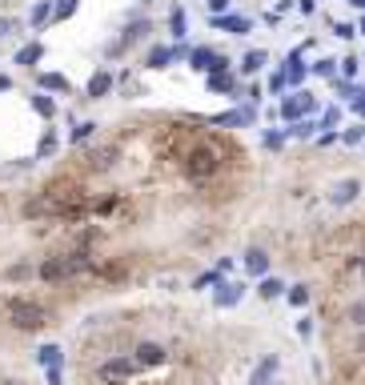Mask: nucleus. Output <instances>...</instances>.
<instances>
[{
    "mask_svg": "<svg viewBox=\"0 0 365 385\" xmlns=\"http://www.w3.org/2000/svg\"><path fill=\"white\" fill-rule=\"evenodd\" d=\"M265 64H269V57H265L261 49L245 52V57H241V76H257V73L265 69Z\"/></svg>",
    "mask_w": 365,
    "mask_h": 385,
    "instance_id": "nucleus-18",
    "label": "nucleus"
},
{
    "mask_svg": "<svg viewBox=\"0 0 365 385\" xmlns=\"http://www.w3.org/2000/svg\"><path fill=\"white\" fill-rule=\"evenodd\" d=\"M337 121H341V109H337V105H329V109L321 112V121H317V124H321V129H329V133H333V124H337Z\"/></svg>",
    "mask_w": 365,
    "mask_h": 385,
    "instance_id": "nucleus-39",
    "label": "nucleus"
},
{
    "mask_svg": "<svg viewBox=\"0 0 365 385\" xmlns=\"http://www.w3.org/2000/svg\"><path fill=\"white\" fill-rule=\"evenodd\" d=\"M152 32V20L149 16H137V20H128L125 25V32H121V40L116 45H109V57H121V52H128L133 45H140V40Z\"/></svg>",
    "mask_w": 365,
    "mask_h": 385,
    "instance_id": "nucleus-5",
    "label": "nucleus"
},
{
    "mask_svg": "<svg viewBox=\"0 0 365 385\" xmlns=\"http://www.w3.org/2000/svg\"><path fill=\"white\" fill-rule=\"evenodd\" d=\"M277 369H281V357L277 353H265L257 365H253V373H249V385H269L273 377H277Z\"/></svg>",
    "mask_w": 365,
    "mask_h": 385,
    "instance_id": "nucleus-10",
    "label": "nucleus"
},
{
    "mask_svg": "<svg viewBox=\"0 0 365 385\" xmlns=\"http://www.w3.org/2000/svg\"><path fill=\"white\" fill-rule=\"evenodd\" d=\"M285 281H281V277H261V285H257V297L261 301H273V297H285Z\"/></svg>",
    "mask_w": 365,
    "mask_h": 385,
    "instance_id": "nucleus-17",
    "label": "nucleus"
},
{
    "mask_svg": "<svg viewBox=\"0 0 365 385\" xmlns=\"http://www.w3.org/2000/svg\"><path fill=\"white\" fill-rule=\"evenodd\" d=\"M113 85H116V76L109 73V69H97V73L88 76V85H85V93L92 100H101V97H109V93H113Z\"/></svg>",
    "mask_w": 365,
    "mask_h": 385,
    "instance_id": "nucleus-12",
    "label": "nucleus"
},
{
    "mask_svg": "<svg viewBox=\"0 0 365 385\" xmlns=\"http://www.w3.org/2000/svg\"><path fill=\"white\" fill-rule=\"evenodd\" d=\"M317 129H321V124L317 121H309V117H305V121H297V124H289V137H301V141H309L317 133Z\"/></svg>",
    "mask_w": 365,
    "mask_h": 385,
    "instance_id": "nucleus-31",
    "label": "nucleus"
},
{
    "mask_svg": "<svg viewBox=\"0 0 365 385\" xmlns=\"http://www.w3.org/2000/svg\"><path fill=\"white\" fill-rule=\"evenodd\" d=\"M169 64H173V45H157V49H149V57H145V69H152V73H161Z\"/></svg>",
    "mask_w": 365,
    "mask_h": 385,
    "instance_id": "nucleus-15",
    "label": "nucleus"
},
{
    "mask_svg": "<svg viewBox=\"0 0 365 385\" xmlns=\"http://www.w3.org/2000/svg\"><path fill=\"white\" fill-rule=\"evenodd\" d=\"M37 85L44 88V93H68V88H73L68 85V76H61V73H40Z\"/></svg>",
    "mask_w": 365,
    "mask_h": 385,
    "instance_id": "nucleus-19",
    "label": "nucleus"
},
{
    "mask_svg": "<svg viewBox=\"0 0 365 385\" xmlns=\"http://www.w3.org/2000/svg\"><path fill=\"white\" fill-rule=\"evenodd\" d=\"M13 20H8V16H0V40H4V37H8V32H13Z\"/></svg>",
    "mask_w": 365,
    "mask_h": 385,
    "instance_id": "nucleus-46",
    "label": "nucleus"
},
{
    "mask_svg": "<svg viewBox=\"0 0 365 385\" xmlns=\"http://www.w3.org/2000/svg\"><path fill=\"white\" fill-rule=\"evenodd\" d=\"M52 153H56V133H44L40 145H37V161H40V157H52Z\"/></svg>",
    "mask_w": 365,
    "mask_h": 385,
    "instance_id": "nucleus-38",
    "label": "nucleus"
},
{
    "mask_svg": "<svg viewBox=\"0 0 365 385\" xmlns=\"http://www.w3.org/2000/svg\"><path fill=\"white\" fill-rule=\"evenodd\" d=\"M257 121V112H253V105H245V109H229V112H217L213 124H229V129H237V124H253Z\"/></svg>",
    "mask_w": 365,
    "mask_h": 385,
    "instance_id": "nucleus-13",
    "label": "nucleus"
},
{
    "mask_svg": "<svg viewBox=\"0 0 365 385\" xmlns=\"http://www.w3.org/2000/svg\"><path fill=\"white\" fill-rule=\"evenodd\" d=\"M285 141H289V129H265V133H261V145H265V149H281Z\"/></svg>",
    "mask_w": 365,
    "mask_h": 385,
    "instance_id": "nucleus-26",
    "label": "nucleus"
},
{
    "mask_svg": "<svg viewBox=\"0 0 365 385\" xmlns=\"http://www.w3.org/2000/svg\"><path fill=\"white\" fill-rule=\"evenodd\" d=\"M133 361H137V369H157V365L169 361V349L157 345V341H140V345L133 349Z\"/></svg>",
    "mask_w": 365,
    "mask_h": 385,
    "instance_id": "nucleus-6",
    "label": "nucleus"
},
{
    "mask_svg": "<svg viewBox=\"0 0 365 385\" xmlns=\"http://www.w3.org/2000/svg\"><path fill=\"white\" fill-rule=\"evenodd\" d=\"M101 381H128L133 373H137V361L133 357H109V361H101Z\"/></svg>",
    "mask_w": 365,
    "mask_h": 385,
    "instance_id": "nucleus-7",
    "label": "nucleus"
},
{
    "mask_svg": "<svg viewBox=\"0 0 365 385\" xmlns=\"http://www.w3.org/2000/svg\"><path fill=\"white\" fill-rule=\"evenodd\" d=\"M341 141H345V145H365V124H361V121L349 124V129L341 133Z\"/></svg>",
    "mask_w": 365,
    "mask_h": 385,
    "instance_id": "nucleus-32",
    "label": "nucleus"
},
{
    "mask_svg": "<svg viewBox=\"0 0 365 385\" xmlns=\"http://www.w3.org/2000/svg\"><path fill=\"white\" fill-rule=\"evenodd\" d=\"M357 197H361V181L357 177H345V181H337V185L329 189V205H337V209L353 205Z\"/></svg>",
    "mask_w": 365,
    "mask_h": 385,
    "instance_id": "nucleus-8",
    "label": "nucleus"
},
{
    "mask_svg": "<svg viewBox=\"0 0 365 385\" xmlns=\"http://www.w3.org/2000/svg\"><path fill=\"white\" fill-rule=\"evenodd\" d=\"M205 8H209V16H225L229 13V0H205Z\"/></svg>",
    "mask_w": 365,
    "mask_h": 385,
    "instance_id": "nucleus-42",
    "label": "nucleus"
},
{
    "mask_svg": "<svg viewBox=\"0 0 365 385\" xmlns=\"http://www.w3.org/2000/svg\"><path fill=\"white\" fill-rule=\"evenodd\" d=\"M333 32H337L341 40H349L353 32H357V28H353V25H337V20H333Z\"/></svg>",
    "mask_w": 365,
    "mask_h": 385,
    "instance_id": "nucleus-45",
    "label": "nucleus"
},
{
    "mask_svg": "<svg viewBox=\"0 0 365 385\" xmlns=\"http://www.w3.org/2000/svg\"><path fill=\"white\" fill-rule=\"evenodd\" d=\"M265 88H269V97H281V93L289 88V81H285V69H273V73H269V81H265Z\"/></svg>",
    "mask_w": 365,
    "mask_h": 385,
    "instance_id": "nucleus-28",
    "label": "nucleus"
},
{
    "mask_svg": "<svg viewBox=\"0 0 365 385\" xmlns=\"http://www.w3.org/2000/svg\"><path fill=\"white\" fill-rule=\"evenodd\" d=\"M297 13H301V16H313L317 13V0H297Z\"/></svg>",
    "mask_w": 365,
    "mask_h": 385,
    "instance_id": "nucleus-44",
    "label": "nucleus"
},
{
    "mask_svg": "<svg viewBox=\"0 0 365 385\" xmlns=\"http://www.w3.org/2000/svg\"><path fill=\"white\" fill-rule=\"evenodd\" d=\"M357 32H361V37H365V16H361V25H357Z\"/></svg>",
    "mask_w": 365,
    "mask_h": 385,
    "instance_id": "nucleus-50",
    "label": "nucleus"
},
{
    "mask_svg": "<svg viewBox=\"0 0 365 385\" xmlns=\"http://www.w3.org/2000/svg\"><path fill=\"white\" fill-rule=\"evenodd\" d=\"M169 32H173V37H176V45H181V40H185V37H189V13H185L181 4H176L173 13H169Z\"/></svg>",
    "mask_w": 365,
    "mask_h": 385,
    "instance_id": "nucleus-16",
    "label": "nucleus"
},
{
    "mask_svg": "<svg viewBox=\"0 0 365 385\" xmlns=\"http://www.w3.org/2000/svg\"><path fill=\"white\" fill-rule=\"evenodd\" d=\"M113 161H116V149H101V153H92V169H109Z\"/></svg>",
    "mask_w": 365,
    "mask_h": 385,
    "instance_id": "nucleus-40",
    "label": "nucleus"
},
{
    "mask_svg": "<svg viewBox=\"0 0 365 385\" xmlns=\"http://www.w3.org/2000/svg\"><path fill=\"white\" fill-rule=\"evenodd\" d=\"M32 109H37L44 121H52V117H56V100L44 97V93H37V97H32Z\"/></svg>",
    "mask_w": 365,
    "mask_h": 385,
    "instance_id": "nucleus-30",
    "label": "nucleus"
},
{
    "mask_svg": "<svg viewBox=\"0 0 365 385\" xmlns=\"http://www.w3.org/2000/svg\"><path fill=\"white\" fill-rule=\"evenodd\" d=\"M80 8V0H52V20H68Z\"/></svg>",
    "mask_w": 365,
    "mask_h": 385,
    "instance_id": "nucleus-29",
    "label": "nucleus"
},
{
    "mask_svg": "<svg viewBox=\"0 0 365 385\" xmlns=\"http://www.w3.org/2000/svg\"><path fill=\"white\" fill-rule=\"evenodd\" d=\"M297 337H301V341H309V337H313V321H309V317H301V321H297Z\"/></svg>",
    "mask_w": 365,
    "mask_h": 385,
    "instance_id": "nucleus-43",
    "label": "nucleus"
},
{
    "mask_svg": "<svg viewBox=\"0 0 365 385\" xmlns=\"http://www.w3.org/2000/svg\"><path fill=\"white\" fill-rule=\"evenodd\" d=\"M313 109H317V97H313V93H305V88H293L289 97L281 100V109H277V112H281V117H285L289 124H297V121H305V117H309Z\"/></svg>",
    "mask_w": 365,
    "mask_h": 385,
    "instance_id": "nucleus-4",
    "label": "nucleus"
},
{
    "mask_svg": "<svg viewBox=\"0 0 365 385\" xmlns=\"http://www.w3.org/2000/svg\"><path fill=\"white\" fill-rule=\"evenodd\" d=\"M357 269H361V277H365V253H361V257H357Z\"/></svg>",
    "mask_w": 365,
    "mask_h": 385,
    "instance_id": "nucleus-48",
    "label": "nucleus"
},
{
    "mask_svg": "<svg viewBox=\"0 0 365 385\" xmlns=\"http://www.w3.org/2000/svg\"><path fill=\"white\" fill-rule=\"evenodd\" d=\"M8 88H13V81H8V76L0 73V93H8Z\"/></svg>",
    "mask_w": 365,
    "mask_h": 385,
    "instance_id": "nucleus-47",
    "label": "nucleus"
},
{
    "mask_svg": "<svg viewBox=\"0 0 365 385\" xmlns=\"http://www.w3.org/2000/svg\"><path fill=\"white\" fill-rule=\"evenodd\" d=\"M209 28H217V32H233V37H249V32H253V20H249V16L225 13V16H209Z\"/></svg>",
    "mask_w": 365,
    "mask_h": 385,
    "instance_id": "nucleus-9",
    "label": "nucleus"
},
{
    "mask_svg": "<svg viewBox=\"0 0 365 385\" xmlns=\"http://www.w3.org/2000/svg\"><path fill=\"white\" fill-rule=\"evenodd\" d=\"M92 133H97V124H92V121H80V124L73 129V137H68V141H73V145H80V141H88Z\"/></svg>",
    "mask_w": 365,
    "mask_h": 385,
    "instance_id": "nucleus-35",
    "label": "nucleus"
},
{
    "mask_svg": "<svg viewBox=\"0 0 365 385\" xmlns=\"http://www.w3.org/2000/svg\"><path fill=\"white\" fill-rule=\"evenodd\" d=\"M44 305L40 301H28V297H16V301H8V321L16 325V329H25V333H32V329H40L44 325Z\"/></svg>",
    "mask_w": 365,
    "mask_h": 385,
    "instance_id": "nucleus-3",
    "label": "nucleus"
},
{
    "mask_svg": "<svg viewBox=\"0 0 365 385\" xmlns=\"http://www.w3.org/2000/svg\"><path fill=\"white\" fill-rule=\"evenodd\" d=\"M140 4H149V0H140Z\"/></svg>",
    "mask_w": 365,
    "mask_h": 385,
    "instance_id": "nucleus-51",
    "label": "nucleus"
},
{
    "mask_svg": "<svg viewBox=\"0 0 365 385\" xmlns=\"http://www.w3.org/2000/svg\"><path fill=\"white\" fill-rule=\"evenodd\" d=\"M85 269H92V257H88L85 249H76V253L44 257V261L37 265V277H40V281H49V285H56V281H68V277L85 273Z\"/></svg>",
    "mask_w": 365,
    "mask_h": 385,
    "instance_id": "nucleus-1",
    "label": "nucleus"
},
{
    "mask_svg": "<svg viewBox=\"0 0 365 385\" xmlns=\"http://www.w3.org/2000/svg\"><path fill=\"white\" fill-rule=\"evenodd\" d=\"M229 64H233V61H229L225 52H213V61H209V73H205V76H217V73H229Z\"/></svg>",
    "mask_w": 365,
    "mask_h": 385,
    "instance_id": "nucleus-37",
    "label": "nucleus"
},
{
    "mask_svg": "<svg viewBox=\"0 0 365 385\" xmlns=\"http://www.w3.org/2000/svg\"><path fill=\"white\" fill-rule=\"evenodd\" d=\"M37 361L44 365V369H61V345H40Z\"/></svg>",
    "mask_w": 365,
    "mask_h": 385,
    "instance_id": "nucleus-24",
    "label": "nucleus"
},
{
    "mask_svg": "<svg viewBox=\"0 0 365 385\" xmlns=\"http://www.w3.org/2000/svg\"><path fill=\"white\" fill-rule=\"evenodd\" d=\"M217 285H221V269H209V273H201L193 281V289H217Z\"/></svg>",
    "mask_w": 365,
    "mask_h": 385,
    "instance_id": "nucleus-34",
    "label": "nucleus"
},
{
    "mask_svg": "<svg viewBox=\"0 0 365 385\" xmlns=\"http://www.w3.org/2000/svg\"><path fill=\"white\" fill-rule=\"evenodd\" d=\"M349 4H353V8H361V13H365V0H349Z\"/></svg>",
    "mask_w": 365,
    "mask_h": 385,
    "instance_id": "nucleus-49",
    "label": "nucleus"
},
{
    "mask_svg": "<svg viewBox=\"0 0 365 385\" xmlns=\"http://www.w3.org/2000/svg\"><path fill=\"white\" fill-rule=\"evenodd\" d=\"M209 61H213V49H205V45H197V49L189 52V69L193 73H209Z\"/></svg>",
    "mask_w": 365,
    "mask_h": 385,
    "instance_id": "nucleus-21",
    "label": "nucleus"
},
{
    "mask_svg": "<svg viewBox=\"0 0 365 385\" xmlns=\"http://www.w3.org/2000/svg\"><path fill=\"white\" fill-rule=\"evenodd\" d=\"M357 69H361V61H357V57H345L337 73H341V81H349V85H353V76H357Z\"/></svg>",
    "mask_w": 365,
    "mask_h": 385,
    "instance_id": "nucleus-36",
    "label": "nucleus"
},
{
    "mask_svg": "<svg viewBox=\"0 0 365 385\" xmlns=\"http://www.w3.org/2000/svg\"><path fill=\"white\" fill-rule=\"evenodd\" d=\"M285 297H289L293 309H305V305H309V285H305V281H301V285H289V289H285Z\"/></svg>",
    "mask_w": 365,
    "mask_h": 385,
    "instance_id": "nucleus-27",
    "label": "nucleus"
},
{
    "mask_svg": "<svg viewBox=\"0 0 365 385\" xmlns=\"http://www.w3.org/2000/svg\"><path fill=\"white\" fill-rule=\"evenodd\" d=\"M241 297H245V285H241V281H221L217 293H213V305L217 309H233Z\"/></svg>",
    "mask_w": 365,
    "mask_h": 385,
    "instance_id": "nucleus-11",
    "label": "nucleus"
},
{
    "mask_svg": "<svg viewBox=\"0 0 365 385\" xmlns=\"http://www.w3.org/2000/svg\"><path fill=\"white\" fill-rule=\"evenodd\" d=\"M49 20H52V0H37L32 13H28V25L40 28V25H49Z\"/></svg>",
    "mask_w": 365,
    "mask_h": 385,
    "instance_id": "nucleus-23",
    "label": "nucleus"
},
{
    "mask_svg": "<svg viewBox=\"0 0 365 385\" xmlns=\"http://www.w3.org/2000/svg\"><path fill=\"white\" fill-rule=\"evenodd\" d=\"M245 269H249L253 277H269V253L265 249H245Z\"/></svg>",
    "mask_w": 365,
    "mask_h": 385,
    "instance_id": "nucleus-14",
    "label": "nucleus"
},
{
    "mask_svg": "<svg viewBox=\"0 0 365 385\" xmlns=\"http://www.w3.org/2000/svg\"><path fill=\"white\" fill-rule=\"evenodd\" d=\"M317 76H325V81H337V61H329V57H321V61L313 64Z\"/></svg>",
    "mask_w": 365,
    "mask_h": 385,
    "instance_id": "nucleus-33",
    "label": "nucleus"
},
{
    "mask_svg": "<svg viewBox=\"0 0 365 385\" xmlns=\"http://www.w3.org/2000/svg\"><path fill=\"white\" fill-rule=\"evenodd\" d=\"M185 177H189L193 185H201V181H209V177H217V169H221V153L213 149V145H197V149L185 157Z\"/></svg>",
    "mask_w": 365,
    "mask_h": 385,
    "instance_id": "nucleus-2",
    "label": "nucleus"
},
{
    "mask_svg": "<svg viewBox=\"0 0 365 385\" xmlns=\"http://www.w3.org/2000/svg\"><path fill=\"white\" fill-rule=\"evenodd\" d=\"M40 57H44V45H40V40H32V45H25V49L16 52V64L32 69V64H40Z\"/></svg>",
    "mask_w": 365,
    "mask_h": 385,
    "instance_id": "nucleus-22",
    "label": "nucleus"
},
{
    "mask_svg": "<svg viewBox=\"0 0 365 385\" xmlns=\"http://www.w3.org/2000/svg\"><path fill=\"white\" fill-rule=\"evenodd\" d=\"M345 321H349L353 329H365V297L349 301V309H345Z\"/></svg>",
    "mask_w": 365,
    "mask_h": 385,
    "instance_id": "nucleus-25",
    "label": "nucleus"
},
{
    "mask_svg": "<svg viewBox=\"0 0 365 385\" xmlns=\"http://www.w3.org/2000/svg\"><path fill=\"white\" fill-rule=\"evenodd\" d=\"M205 88H209V93H233V88H237V76H233V73L205 76Z\"/></svg>",
    "mask_w": 365,
    "mask_h": 385,
    "instance_id": "nucleus-20",
    "label": "nucleus"
},
{
    "mask_svg": "<svg viewBox=\"0 0 365 385\" xmlns=\"http://www.w3.org/2000/svg\"><path fill=\"white\" fill-rule=\"evenodd\" d=\"M349 109H353V117H357V121H365V88H357V97L349 100Z\"/></svg>",
    "mask_w": 365,
    "mask_h": 385,
    "instance_id": "nucleus-41",
    "label": "nucleus"
}]
</instances>
